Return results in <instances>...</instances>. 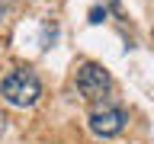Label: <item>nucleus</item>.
Returning <instances> with one entry per match:
<instances>
[{
	"instance_id": "20e7f679",
	"label": "nucleus",
	"mask_w": 154,
	"mask_h": 144,
	"mask_svg": "<svg viewBox=\"0 0 154 144\" xmlns=\"http://www.w3.org/2000/svg\"><path fill=\"white\" fill-rule=\"evenodd\" d=\"M3 131H7V115L0 112V138H3Z\"/></svg>"
},
{
	"instance_id": "f257e3e1",
	"label": "nucleus",
	"mask_w": 154,
	"mask_h": 144,
	"mask_svg": "<svg viewBox=\"0 0 154 144\" xmlns=\"http://www.w3.org/2000/svg\"><path fill=\"white\" fill-rule=\"evenodd\" d=\"M0 93H3V99H7L10 106H16V109H29V106H35L38 96H42V80L35 77V70H29V67H16V70H10V74L3 77Z\"/></svg>"
},
{
	"instance_id": "7ed1b4c3",
	"label": "nucleus",
	"mask_w": 154,
	"mask_h": 144,
	"mask_svg": "<svg viewBox=\"0 0 154 144\" xmlns=\"http://www.w3.org/2000/svg\"><path fill=\"white\" fill-rule=\"evenodd\" d=\"M125 122H128L125 109L116 106V103H106V99H103V106H93V112H90V131L100 134V138H116V134H122Z\"/></svg>"
},
{
	"instance_id": "f03ea898",
	"label": "nucleus",
	"mask_w": 154,
	"mask_h": 144,
	"mask_svg": "<svg viewBox=\"0 0 154 144\" xmlns=\"http://www.w3.org/2000/svg\"><path fill=\"white\" fill-rule=\"evenodd\" d=\"M109 90H112V77H109V70L103 64L87 61V64L77 67V93L84 96V99L100 103V99L109 96Z\"/></svg>"
}]
</instances>
